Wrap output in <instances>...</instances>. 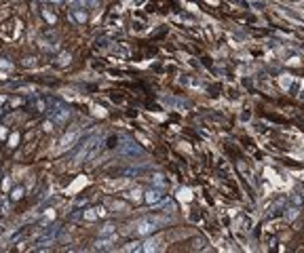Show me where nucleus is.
I'll return each mask as SVG.
<instances>
[{"label": "nucleus", "mask_w": 304, "mask_h": 253, "mask_svg": "<svg viewBox=\"0 0 304 253\" xmlns=\"http://www.w3.org/2000/svg\"><path fill=\"white\" fill-rule=\"evenodd\" d=\"M112 243H114V238H108V241H106V238H104V241H97V243H95V249H108Z\"/></svg>", "instance_id": "nucleus-8"}, {"label": "nucleus", "mask_w": 304, "mask_h": 253, "mask_svg": "<svg viewBox=\"0 0 304 253\" xmlns=\"http://www.w3.org/2000/svg\"><path fill=\"white\" fill-rule=\"evenodd\" d=\"M53 2H59V0H53Z\"/></svg>", "instance_id": "nucleus-27"}, {"label": "nucleus", "mask_w": 304, "mask_h": 253, "mask_svg": "<svg viewBox=\"0 0 304 253\" xmlns=\"http://www.w3.org/2000/svg\"><path fill=\"white\" fill-rule=\"evenodd\" d=\"M99 141H101V137L99 135H95V137H91L87 143H85V148L76 154V158H74V165H80V163H85V160H89L91 156H93V152L97 150V146H99Z\"/></svg>", "instance_id": "nucleus-1"}, {"label": "nucleus", "mask_w": 304, "mask_h": 253, "mask_svg": "<svg viewBox=\"0 0 304 253\" xmlns=\"http://www.w3.org/2000/svg\"><path fill=\"white\" fill-rule=\"evenodd\" d=\"M17 141H19V135H17V133H13V135L9 137V146H17Z\"/></svg>", "instance_id": "nucleus-16"}, {"label": "nucleus", "mask_w": 304, "mask_h": 253, "mask_svg": "<svg viewBox=\"0 0 304 253\" xmlns=\"http://www.w3.org/2000/svg\"><path fill=\"white\" fill-rule=\"evenodd\" d=\"M59 63H61V66L70 63V53H61V55H59Z\"/></svg>", "instance_id": "nucleus-13"}, {"label": "nucleus", "mask_w": 304, "mask_h": 253, "mask_svg": "<svg viewBox=\"0 0 304 253\" xmlns=\"http://www.w3.org/2000/svg\"><path fill=\"white\" fill-rule=\"evenodd\" d=\"M127 196H129L131 201H135V203H137V201L142 198V192H139V190L135 188V190H131V192H129V194H127Z\"/></svg>", "instance_id": "nucleus-12"}, {"label": "nucleus", "mask_w": 304, "mask_h": 253, "mask_svg": "<svg viewBox=\"0 0 304 253\" xmlns=\"http://www.w3.org/2000/svg\"><path fill=\"white\" fill-rule=\"evenodd\" d=\"M0 66H2V68H11V63H9V61H0Z\"/></svg>", "instance_id": "nucleus-24"}, {"label": "nucleus", "mask_w": 304, "mask_h": 253, "mask_svg": "<svg viewBox=\"0 0 304 253\" xmlns=\"http://www.w3.org/2000/svg\"><path fill=\"white\" fill-rule=\"evenodd\" d=\"M0 137H6V129H2V126H0Z\"/></svg>", "instance_id": "nucleus-25"}, {"label": "nucleus", "mask_w": 304, "mask_h": 253, "mask_svg": "<svg viewBox=\"0 0 304 253\" xmlns=\"http://www.w3.org/2000/svg\"><path fill=\"white\" fill-rule=\"evenodd\" d=\"M53 217H55V211L49 209V211H46V219H53Z\"/></svg>", "instance_id": "nucleus-21"}, {"label": "nucleus", "mask_w": 304, "mask_h": 253, "mask_svg": "<svg viewBox=\"0 0 304 253\" xmlns=\"http://www.w3.org/2000/svg\"><path fill=\"white\" fill-rule=\"evenodd\" d=\"M156 245H159V241H156V238H154V241H148V243H144L142 251H154V249H156Z\"/></svg>", "instance_id": "nucleus-11"}, {"label": "nucleus", "mask_w": 304, "mask_h": 253, "mask_svg": "<svg viewBox=\"0 0 304 253\" xmlns=\"http://www.w3.org/2000/svg\"><path fill=\"white\" fill-rule=\"evenodd\" d=\"M121 152L123 154H127V156H139L142 152H139V148L133 143V141H129V139H123V143H121Z\"/></svg>", "instance_id": "nucleus-4"}, {"label": "nucleus", "mask_w": 304, "mask_h": 253, "mask_svg": "<svg viewBox=\"0 0 304 253\" xmlns=\"http://www.w3.org/2000/svg\"><path fill=\"white\" fill-rule=\"evenodd\" d=\"M68 2H70L74 8H83V6H85V0H68Z\"/></svg>", "instance_id": "nucleus-15"}, {"label": "nucleus", "mask_w": 304, "mask_h": 253, "mask_svg": "<svg viewBox=\"0 0 304 253\" xmlns=\"http://www.w3.org/2000/svg\"><path fill=\"white\" fill-rule=\"evenodd\" d=\"M78 139H80V131H78V129H74V131L66 133V135L61 137V141H59V148H57V152H63V150L72 148V146H74Z\"/></svg>", "instance_id": "nucleus-3"}, {"label": "nucleus", "mask_w": 304, "mask_h": 253, "mask_svg": "<svg viewBox=\"0 0 304 253\" xmlns=\"http://www.w3.org/2000/svg\"><path fill=\"white\" fill-rule=\"evenodd\" d=\"M43 15H44V19H46L49 23H55V15H53V13H49V11H44Z\"/></svg>", "instance_id": "nucleus-17"}, {"label": "nucleus", "mask_w": 304, "mask_h": 253, "mask_svg": "<svg viewBox=\"0 0 304 253\" xmlns=\"http://www.w3.org/2000/svg\"><path fill=\"white\" fill-rule=\"evenodd\" d=\"M112 232H114V226H112V224H108V226H104V228H101V236L112 234Z\"/></svg>", "instance_id": "nucleus-14"}, {"label": "nucleus", "mask_w": 304, "mask_h": 253, "mask_svg": "<svg viewBox=\"0 0 304 253\" xmlns=\"http://www.w3.org/2000/svg\"><path fill=\"white\" fill-rule=\"evenodd\" d=\"M108 211H106V207H97V215H106Z\"/></svg>", "instance_id": "nucleus-22"}, {"label": "nucleus", "mask_w": 304, "mask_h": 253, "mask_svg": "<svg viewBox=\"0 0 304 253\" xmlns=\"http://www.w3.org/2000/svg\"><path fill=\"white\" fill-rule=\"evenodd\" d=\"M281 84H283V86H289V78H281Z\"/></svg>", "instance_id": "nucleus-23"}, {"label": "nucleus", "mask_w": 304, "mask_h": 253, "mask_svg": "<svg viewBox=\"0 0 304 253\" xmlns=\"http://www.w3.org/2000/svg\"><path fill=\"white\" fill-rule=\"evenodd\" d=\"M23 196V188H15L13 190V198H21Z\"/></svg>", "instance_id": "nucleus-18"}, {"label": "nucleus", "mask_w": 304, "mask_h": 253, "mask_svg": "<svg viewBox=\"0 0 304 253\" xmlns=\"http://www.w3.org/2000/svg\"><path fill=\"white\" fill-rule=\"evenodd\" d=\"M156 224H159V219H152V217H146V219H139L133 228H135V234H139V236H144V234H150L154 228H156Z\"/></svg>", "instance_id": "nucleus-2"}, {"label": "nucleus", "mask_w": 304, "mask_h": 253, "mask_svg": "<svg viewBox=\"0 0 304 253\" xmlns=\"http://www.w3.org/2000/svg\"><path fill=\"white\" fill-rule=\"evenodd\" d=\"M93 112H95L97 116H106V110H104V108H99V106H95V108H93Z\"/></svg>", "instance_id": "nucleus-19"}, {"label": "nucleus", "mask_w": 304, "mask_h": 253, "mask_svg": "<svg viewBox=\"0 0 304 253\" xmlns=\"http://www.w3.org/2000/svg\"><path fill=\"white\" fill-rule=\"evenodd\" d=\"M51 129H53V120H46L44 123V131H51Z\"/></svg>", "instance_id": "nucleus-20"}, {"label": "nucleus", "mask_w": 304, "mask_h": 253, "mask_svg": "<svg viewBox=\"0 0 304 253\" xmlns=\"http://www.w3.org/2000/svg\"><path fill=\"white\" fill-rule=\"evenodd\" d=\"M89 2H91V4H93V6H95V4H97V0H89Z\"/></svg>", "instance_id": "nucleus-26"}, {"label": "nucleus", "mask_w": 304, "mask_h": 253, "mask_svg": "<svg viewBox=\"0 0 304 253\" xmlns=\"http://www.w3.org/2000/svg\"><path fill=\"white\" fill-rule=\"evenodd\" d=\"M68 116H70V112L61 108V110H57V112L53 114V118H51V120H53V125H63V123L68 120Z\"/></svg>", "instance_id": "nucleus-5"}, {"label": "nucleus", "mask_w": 304, "mask_h": 253, "mask_svg": "<svg viewBox=\"0 0 304 253\" xmlns=\"http://www.w3.org/2000/svg\"><path fill=\"white\" fill-rule=\"evenodd\" d=\"M150 205H154V203H159L161 198H163V194H161V190H150V192H146V196H144Z\"/></svg>", "instance_id": "nucleus-6"}, {"label": "nucleus", "mask_w": 304, "mask_h": 253, "mask_svg": "<svg viewBox=\"0 0 304 253\" xmlns=\"http://www.w3.org/2000/svg\"><path fill=\"white\" fill-rule=\"evenodd\" d=\"M177 198H179V201H190V198H192V192H190L188 188H182V190L177 192Z\"/></svg>", "instance_id": "nucleus-7"}, {"label": "nucleus", "mask_w": 304, "mask_h": 253, "mask_svg": "<svg viewBox=\"0 0 304 253\" xmlns=\"http://www.w3.org/2000/svg\"><path fill=\"white\" fill-rule=\"evenodd\" d=\"M72 15H74V19H76L78 23H85V21H87V13H85V11H74Z\"/></svg>", "instance_id": "nucleus-10"}, {"label": "nucleus", "mask_w": 304, "mask_h": 253, "mask_svg": "<svg viewBox=\"0 0 304 253\" xmlns=\"http://www.w3.org/2000/svg\"><path fill=\"white\" fill-rule=\"evenodd\" d=\"M97 217H99V215H97V209H87L85 211V219H87V221H95Z\"/></svg>", "instance_id": "nucleus-9"}]
</instances>
